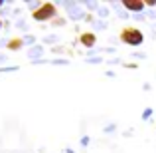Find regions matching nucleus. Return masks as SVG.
<instances>
[{"mask_svg":"<svg viewBox=\"0 0 156 153\" xmlns=\"http://www.w3.org/2000/svg\"><path fill=\"white\" fill-rule=\"evenodd\" d=\"M34 20L36 22H46V20H55V16H57V10H55V4H51V2H44V4H40V8L38 10H34Z\"/></svg>","mask_w":156,"mask_h":153,"instance_id":"obj_1","label":"nucleus"},{"mask_svg":"<svg viewBox=\"0 0 156 153\" xmlns=\"http://www.w3.org/2000/svg\"><path fill=\"white\" fill-rule=\"evenodd\" d=\"M121 42L129 44V46H140L144 42V34L138 28H125L121 32Z\"/></svg>","mask_w":156,"mask_h":153,"instance_id":"obj_2","label":"nucleus"},{"mask_svg":"<svg viewBox=\"0 0 156 153\" xmlns=\"http://www.w3.org/2000/svg\"><path fill=\"white\" fill-rule=\"evenodd\" d=\"M121 6H122V8H126V10H130V12H136V14H140V12L144 10L146 4H144V2H140V0H122Z\"/></svg>","mask_w":156,"mask_h":153,"instance_id":"obj_3","label":"nucleus"},{"mask_svg":"<svg viewBox=\"0 0 156 153\" xmlns=\"http://www.w3.org/2000/svg\"><path fill=\"white\" fill-rule=\"evenodd\" d=\"M79 40H81V44H83L85 48H91V50H93V46H95V34H93V32L81 34V36H79Z\"/></svg>","mask_w":156,"mask_h":153,"instance_id":"obj_4","label":"nucleus"},{"mask_svg":"<svg viewBox=\"0 0 156 153\" xmlns=\"http://www.w3.org/2000/svg\"><path fill=\"white\" fill-rule=\"evenodd\" d=\"M42 56H44V48L42 46H32L30 50H28V58H30V60H34V62L42 60Z\"/></svg>","mask_w":156,"mask_h":153,"instance_id":"obj_5","label":"nucleus"},{"mask_svg":"<svg viewBox=\"0 0 156 153\" xmlns=\"http://www.w3.org/2000/svg\"><path fill=\"white\" fill-rule=\"evenodd\" d=\"M22 46H24V38H12V40H8V42H6V48H8V50H12V52L20 50Z\"/></svg>","mask_w":156,"mask_h":153,"instance_id":"obj_6","label":"nucleus"},{"mask_svg":"<svg viewBox=\"0 0 156 153\" xmlns=\"http://www.w3.org/2000/svg\"><path fill=\"white\" fill-rule=\"evenodd\" d=\"M83 10H81V8H73V10H69V18H71V20H79V18H83Z\"/></svg>","mask_w":156,"mask_h":153,"instance_id":"obj_7","label":"nucleus"},{"mask_svg":"<svg viewBox=\"0 0 156 153\" xmlns=\"http://www.w3.org/2000/svg\"><path fill=\"white\" fill-rule=\"evenodd\" d=\"M97 14H99V18H107V16H109V8H107V6H99Z\"/></svg>","mask_w":156,"mask_h":153,"instance_id":"obj_8","label":"nucleus"},{"mask_svg":"<svg viewBox=\"0 0 156 153\" xmlns=\"http://www.w3.org/2000/svg\"><path fill=\"white\" fill-rule=\"evenodd\" d=\"M18 70V66H2L0 68V74H4V72H16Z\"/></svg>","mask_w":156,"mask_h":153,"instance_id":"obj_9","label":"nucleus"},{"mask_svg":"<svg viewBox=\"0 0 156 153\" xmlns=\"http://www.w3.org/2000/svg\"><path fill=\"white\" fill-rule=\"evenodd\" d=\"M34 42H36V38L32 34H26V36H24V44H34Z\"/></svg>","mask_w":156,"mask_h":153,"instance_id":"obj_10","label":"nucleus"},{"mask_svg":"<svg viewBox=\"0 0 156 153\" xmlns=\"http://www.w3.org/2000/svg\"><path fill=\"white\" fill-rule=\"evenodd\" d=\"M150 115H152V109H150V107H146V109L142 111V119H150Z\"/></svg>","mask_w":156,"mask_h":153,"instance_id":"obj_11","label":"nucleus"},{"mask_svg":"<svg viewBox=\"0 0 156 153\" xmlns=\"http://www.w3.org/2000/svg\"><path fill=\"white\" fill-rule=\"evenodd\" d=\"M95 28H97V30H105V28H107V22H101V20L97 22V20H95Z\"/></svg>","mask_w":156,"mask_h":153,"instance_id":"obj_12","label":"nucleus"},{"mask_svg":"<svg viewBox=\"0 0 156 153\" xmlns=\"http://www.w3.org/2000/svg\"><path fill=\"white\" fill-rule=\"evenodd\" d=\"M87 62H89V64H101V62H103V60H101V58L97 56V58H89Z\"/></svg>","mask_w":156,"mask_h":153,"instance_id":"obj_13","label":"nucleus"},{"mask_svg":"<svg viewBox=\"0 0 156 153\" xmlns=\"http://www.w3.org/2000/svg\"><path fill=\"white\" fill-rule=\"evenodd\" d=\"M16 26L22 28V30H26V20H18V22H16Z\"/></svg>","mask_w":156,"mask_h":153,"instance_id":"obj_14","label":"nucleus"},{"mask_svg":"<svg viewBox=\"0 0 156 153\" xmlns=\"http://www.w3.org/2000/svg\"><path fill=\"white\" fill-rule=\"evenodd\" d=\"M61 24H65L63 18H55V20H53V26H61Z\"/></svg>","mask_w":156,"mask_h":153,"instance_id":"obj_15","label":"nucleus"},{"mask_svg":"<svg viewBox=\"0 0 156 153\" xmlns=\"http://www.w3.org/2000/svg\"><path fill=\"white\" fill-rule=\"evenodd\" d=\"M46 42L50 44V42H57V36H46Z\"/></svg>","mask_w":156,"mask_h":153,"instance_id":"obj_16","label":"nucleus"},{"mask_svg":"<svg viewBox=\"0 0 156 153\" xmlns=\"http://www.w3.org/2000/svg\"><path fill=\"white\" fill-rule=\"evenodd\" d=\"M105 131H107V133H109V131H115V125H107Z\"/></svg>","mask_w":156,"mask_h":153,"instance_id":"obj_17","label":"nucleus"},{"mask_svg":"<svg viewBox=\"0 0 156 153\" xmlns=\"http://www.w3.org/2000/svg\"><path fill=\"white\" fill-rule=\"evenodd\" d=\"M0 62H6V56H4V54H0Z\"/></svg>","mask_w":156,"mask_h":153,"instance_id":"obj_18","label":"nucleus"},{"mask_svg":"<svg viewBox=\"0 0 156 153\" xmlns=\"http://www.w3.org/2000/svg\"><path fill=\"white\" fill-rule=\"evenodd\" d=\"M2 6H4V2H2V0H0V8H2Z\"/></svg>","mask_w":156,"mask_h":153,"instance_id":"obj_19","label":"nucleus"},{"mask_svg":"<svg viewBox=\"0 0 156 153\" xmlns=\"http://www.w3.org/2000/svg\"><path fill=\"white\" fill-rule=\"evenodd\" d=\"M0 28H2V18H0Z\"/></svg>","mask_w":156,"mask_h":153,"instance_id":"obj_20","label":"nucleus"}]
</instances>
